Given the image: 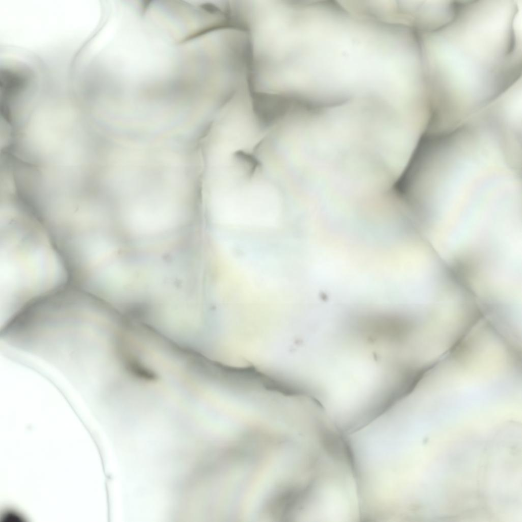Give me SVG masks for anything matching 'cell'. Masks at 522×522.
I'll return each mask as SVG.
<instances>
[{
	"instance_id": "obj_1",
	"label": "cell",
	"mask_w": 522,
	"mask_h": 522,
	"mask_svg": "<svg viewBox=\"0 0 522 522\" xmlns=\"http://www.w3.org/2000/svg\"><path fill=\"white\" fill-rule=\"evenodd\" d=\"M517 13L511 0L459 1L450 22L419 33L435 112L466 118L521 77Z\"/></svg>"
},
{
	"instance_id": "obj_2",
	"label": "cell",
	"mask_w": 522,
	"mask_h": 522,
	"mask_svg": "<svg viewBox=\"0 0 522 522\" xmlns=\"http://www.w3.org/2000/svg\"><path fill=\"white\" fill-rule=\"evenodd\" d=\"M1 300L16 312L64 290L65 262L42 223L25 209H1Z\"/></svg>"
},
{
	"instance_id": "obj_3",
	"label": "cell",
	"mask_w": 522,
	"mask_h": 522,
	"mask_svg": "<svg viewBox=\"0 0 522 522\" xmlns=\"http://www.w3.org/2000/svg\"><path fill=\"white\" fill-rule=\"evenodd\" d=\"M187 24H188V23H187V24H186V27H187ZM188 24H189V23L188 24ZM187 27H188V26H187ZM186 29H185V30H186ZM186 30H187V29H186ZM185 31H184V32H185ZM184 33H183V34H184ZM181 38H182V37H181ZM181 39H180V40H181ZM181 40H182V39H181ZM179 43H180V42H179ZM179 44H178V46H179ZM179 46H180V45H179ZM178 47H177V49H178Z\"/></svg>"
},
{
	"instance_id": "obj_4",
	"label": "cell",
	"mask_w": 522,
	"mask_h": 522,
	"mask_svg": "<svg viewBox=\"0 0 522 522\" xmlns=\"http://www.w3.org/2000/svg\"><path fill=\"white\" fill-rule=\"evenodd\" d=\"M98 55V54H97ZM99 57V56H98ZM100 59V58H99ZM102 62V61H101ZM104 65V64H103ZM106 67V66H105Z\"/></svg>"
}]
</instances>
